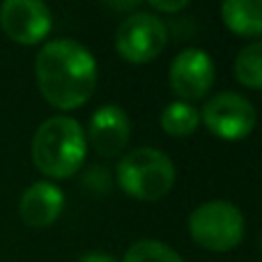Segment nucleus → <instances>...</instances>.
Wrapping results in <instances>:
<instances>
[{"label":"nucleus","instance_id":"obj_1","mask_svg":"<svg viewBox=\"0 0 262 262\" xmlns=\"http://www.w3.org/2000/svg\"><path fill=\"white\" fill-rule=\"evenodd\" d=\"M35 74L41 97L60 111L83 106L97 88L95 55L74 39L46 41L35 60Z\"/></svg>","mask_w":262,"mask_h":262},{"label":"nucleus","instance_id":"obj_2","mask_svg":"<svg viewBox=\"0 0 262 262\" xmlns=\"http://www.w3.org/2000/svg\"><path fill=\"white\" fill-rule=\"evenodd\" d=\"M88 140L81 122L69 115H55L39 124L32 138V161L37 170L53 180H64L81 170Z\"/></svg>","mask_w":262,"mask_h":262},{"label":"nucleus","instance_id":"obj_3","mask_svg":"<svg viewBox=\"0 0 262 262\" xmlns=\"http://www.w3.org/2000/svg\"><path fill=\"white\" fill-rule=\"evenodd\" d=\"M175 163L168 154L154 147L127 152L118 166V184L127 195L143 203L163 198L175 186Z\"/></svg>","mask_w":262,"mask_h":262},{"label":"nucleus","instance_id":"obj_4","mask_svg":"<svg viewBox=\"0 0 262 262\" xmlns=\"http://www.w3.org/2000/svg\"><path fill=\"white\" fill-rule=\"evenodd\" d=\"M244 216L228 200H209L189 216V235L198 246L214 253H226L244 239Z\"/></svg>","mask_w":262,"mask_h":262},{"label":"nucleus","instance_id":"obj_5","mask_svg":"<svg viewBox=\"0 0 262 262\" xmlns=\"http://www.w3.org/2000/svg\"><path fill=\"white\" fill-rule=\"evenodd\" d=\"M168 44V28L149 12L129 14L115 32V49L127 62L145 64L163 53Z\"/></svg>","mask_w":262,"mask_h":262},{"label":"nucleus","instance_id":"obj_6","mask_svg":"<svg viewBox=\"0 0 262 262\" xmlns=\"http://www.w3.org/2000/svg\"><path fill=\"white\" fill-rule=\"evenodd\" d=\"M200 120L223 140H242L255 129V106L237 92H219L205 104Z\"/></svg>","mask_w":262,"mask_h":262},{"label":"nucleus","instance_id":"obj_7","mask_svg":"<svg viewBox=\"0 0 262 262\" xmlns=\"http://www.w3.org/2000/svg\"><path fill=\"white\" fill-rule=\"evenodd\" d=\"M0 28L12 41L39 44L53 28L51 9L39 0H7L0 5Z\"/></svg>","mask_w":262,"mask_h":262},{"label":"nucleus","instance_id":"obj_8","mask_svg":"<svg viewBox=\"0 0 262 262\" xmlns=\"http://www.w3.org/2000/svg\"><path fill=\"white\" fill-rule=\"evenodd\" d=\"M214 60L203 49H184L170 62V90L180 97V101H198L212 90L214 85Z\"/></svg>","mask_w":262,"mask_h":262},{"label":"nucleus","instance_id":"obj_9","mask_svg":"<svg viewBox=\"0 0 262 262\" xmlns=\"http://www.w3.org/2000/svg\"><path fill=\"white\" fill-rule=\"evenodd\" d=\"M131 138V122L120 106L106 104L92 113L90 124H88V136L90 145L95 147L97 154L106 159L120 157L124 147L129 145Z\"/></svg>","mask_w":262,"mask_h":262},{"label":"nucleus","instance_id":"obj_10","mask_svg":"<svg viewBox=\"0 0 262 262\" xmlns=\"http://www.w3.org/2000/svg\"><path fill=\"white\" fill-rule=\"evenodd\" d=\"M64 209V193L51 182H35L23 191L18 214L30 228H49L58 221Z\"/></svg>","mask_w":262,"mask_h":262},{"label":"nucleus","instance_id":"obj_11","mask_svg":"<svg viewBox=\"0 0 262 262\" xmlns=\"http://www.w3.org/2000/svg\"><path fill=\"white\" fill-rule=\"evenodd\" d=\"M221 18L228 30L239 37L262 35V0H226L221 5Z\"/></svg>","mask_w":262,"mask_h":262},{"label":"nucleus","instance_id":"obj_12","mask_svg":"<svg viewBox=\"0 0 262 262\" xmlns=\"http://www.w3.org/2000/svg\"><path fill=\"white\" fill-rule=\"evenodd\" d=\"M198 124H200V113L186 101H172L161 113V129L168 136H175V138L191 136L198 129Z\"/></svg>","mask_w":262,"mask_h":262},{"label":"nucleus","instance_id":"obj_13","mask_svg":"<svg viewBox=\"0 0 262 262\" xmlns=\"http://www.w3.org/2000/svg\"><path fill=\"white\" fill-rule=\"evenodd\" d=\"M235 78L244 88L262 90V39L251 41L235 58Z\"/></svg>","mask_w":262,"mask_h":262},{"label":"nucleus","instance_id":"obj_14","mask_svg":"<svg viewBox=\"0 0 262 262\" xmlns=\"http://www.w3.org/2000/svg\"><path fill=\"white\" fill-rule=\"evenodd\" d=\"M122 262H184L175 249L157 239H140L129 246Z\"/></svg>","mask_w":262,"mask_h":262},{"label":"nucleus","instance_id":"obj_15","mask_svg":"<svg viewBox=\"0 0 262 262\" xmlns=\"http://www.w3.org/2000/svg\"><path fill=\"white\" fill-rule=\"evenodd\" d=\"M152 9L157 12H180V9L186 7V0H177V3H161V0H152Z\"/></svg>","mask_w":262,"mask_h":262},{"label":"nucleus","instance_id":"obj_16","mask_svg":"<svg viewBox=\"0 0 262 262\" xmlns=\"http://www.w3.org/2000/svg\"><path fill=\"white\" fill-rule=\"evenodd\" d=\"M78 262H115L113 255L108 253H99V251H92V253H85Z\"/></svg>","mask_w":262,"mask_h":262},{"label":"nucleus","instance_id":"obj_17","mask_svg":"<svg viewBox=\"0 0 262 262\" xmlns=\"http://www.w3.org/2000/svg\"><path fill=\"white\" fill-rule=\"evenodd\" d=\"M260 251H262V237H260Z\"/></svg>","mask_w":262,"mask_h":262}]
</instances>
